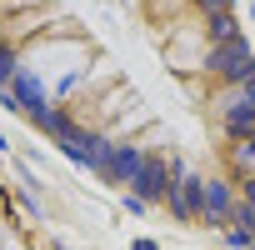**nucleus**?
Wrapping results in <instances>:
<instances>
[{
    "mask_svg": "<svg viewBox=\"0 0 255 250\" xmlns=\"http://www.w3.org/2000/svg\"><path fill=\"white\" fill-rule=\"evenodd\" d=\"M180 175V160H165V155H150L145 160V170L135 175V200H165L170 195V180Z\"/></svg>",
    "mask_w": 255,
    "mask_h": 250,
    "instance_id": "7ed1b4c3",
    "label": "nucleus"
},
{
    "mask_svg": "<svg viewBox=\"0 0 255 250\" xmlns=\"http://www.w3.org/2000/svg\"><path fill=\"white\" fill-rule=\"evenodd\" d=\"M205 75L220 80V85H250V80H255V50H250V40L240 35V40H230V45H210Z\"/></svg>",
    "mask_w": 255,
    "mask_h": 250,
    "instance_id": "f03ea898",
    "label": "nucleus"
},
{
    "mask_svg": "<svg viewBox=\"0 0 255 250\" xmlns=\"http://www.w3.org/2000/svg\"><path fill=\"white\" fill-rule=\"evenodd\" d=\"M230 210H235L230 180H205V190H200V220L205 225H230Z\"/></svg>",
    "mask_w": 255,
    "mask_h": 250,
    "instance_id": "423d86ee",
    "label": "nucleus"
},
{
    "mask_svg": "<svg viewBox=\"0 0 255 250\" xmlns=\"http://www.w3.org/2000/svg\"><path fill=\"white\" fill-rule=\"evenodd\" d=\"M145 160H150V150H145V145H115V150H110V160L100 165V175H105L110 185H135V175L145 170Z\"/></svg>",
    "mask_w": 255,
    "mask_h": 250,
    "instance_id": "20e7f679",
    "label": "nucleus"
},
{
    "mask_svg": "<svg viewBox=\"0 0 255 250\" xmlns=\"http://www.w3.org/2000/svg\"><path fill=\"white\" fill-rule=\"evenodd\" d=\"M20 75V65H15V50L0 40V90H10V80Z\"/></svg>",
    "mask_w": 255,
    "mask_h": 250,
    "instance_id": "9d476101",
    "label": "nucleus"
},
{
    "mask_svg": "<svg viewBox=\"0 0 255 250\" xmlns=\"http://www.w3.org/2000/svg\"><path fill=\"white\" fill-rule=\"evenodd\" d=\"M210 45H230V40H240V20H235V10H225V15H210Z\"/></svg>",
    "mask_w": 255,
    "mask_h": 250,
    "instance_id": "6e6552de",
    "label": "nucleus"
},
{
    "mask_svg": "<svg viewBox=\"0 0 255 250\" xmlns=\"http://www.w3.org/2000/svg\"><path fill=\"white\" fill-rule=\"evenodd\" d=\"M35 125H40V130H50V135H60V140H65V135L75 130V125H70V115H65V110H55V105L35 110Z\"/></svg>",
    "mask_w": 255,
    "mask_h": 250,
    "instance_id": "1a4fd4ad",
    "label": "nucleus"
},
{
    "mask_svg": "<svg viewBox=\"0 0 255 250\" xmlns=\"http://www.w3.org/2000/svg\"><path fill=\"white\" fill-rule=\"evenodd\" d=\"M10 95H15V105H25V110H45V95H40V85H35L25 70L10 80Z\"/></svg>",
    "mask_w": 255,
    "mask_h": 250,
    "instance_id": "0eeeda50",
    "label": "nucleus"
},
{
    "mask_svg": "<svg viewBox=\"0 0 255 250\" xmlns=\"http://www.w3.org/2000/svg\"><path fill=\"white\" fill-rule=\"evenodd\" d=\"M200 190H205V180L180 170V175L170 180V195H165L170 215H175V220H200Z\"/></svg>",
    "mask_w": 255,
    "mask_h": 250,
    "instance_id": "39448f33",
    "label": "nucleus"
},
{
    "mask_svg": "<svg viewBox=\"0 0 255 250\" xmlns=\"http://www.w3.org/2000/svg\"><path fill=\"white\" fill-rule=\"evenodd\" d=\"M215 120H220V130L230 140H250L255 135V80L250 85H220Z\"/></svg>",
    "mask_w": 255,
    "mask_h": 250,
    "instance_id": "f257e3e1",
    "label": "nucleus"
},
{
    "mask_svg": "<svg viewBox=\"0 0 255 250\" xmlns=\"http://www.w3.org/2000/svg\"><path fill=\"white\" fill-rule=\"evenodd\" d=\"M195 10L210 20V15H225V10H230V0H195Z\"/></svg>",
    "mask_w": 255,
    "mask_h": 250,
    "instance_id": "9b49d317",
    "label": "nucleus"
}]
</instances>
